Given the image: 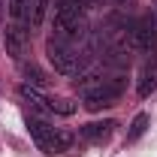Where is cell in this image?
Listing matches in <instances>:
<instances>
[{
    "label": "cell",
    "mask_w": 157,
    "mask_h": 157,
    "mask_svg": "<svg viewBox=\"0 0 157 157\" xmlns=\"http://www.w3.org/2000/svg\"><path fill=\"white\" fill-rule=\"evenodd\" d=\"M24 76H27V82H30L33 88H39V85L45 82V78H42V73H39L36 67H24Z\"/></svg>",
    "instance_id": "obj_12"
},
{
    "label": "cell",
    "mask_w": 157,
    "mask_h": 157,
    "mask_svg": "<svg viewBox=\"0 0 157 157\" xmlns=\"http://www.w3.org/2000/svg\"><path fill=\"white\" fill-rule=\"evenodd\" d=\"M27 130H30V139L36 142L39 151L45 154H63L70 145H73V133L63 130V127H52L48 121H42L36 115H27Z\"/></svg>",
    "instance_id": "obj_3"
},
{
    "label": "cell",
    "mask_w": 157,
    "mask_h": 157,
    "mask_svg": "<svg viewBox=\"0 0 157 157\" xmlns=\"http://www.w3.org/2000/svg\"><path fill=\"white\" fill-rule=\"evenodd\" d=\"M48 6H52V0H30V9H27V24H30V30H36L39 24L45 21Z\"/></svg>",
    "instance_id": "obj_9"
},
{
    "label": "cell",
    "mask_w": 157,
    "mask_h": 157,
    "mask_svg": "<svg viewBox=\"0 0 157 157\" xmlns=\"http://www.w3.org/2000/svg\"><path fill=\"white\" fill-rule=\"evenodd\" d=\"M27 9H30V0H9V24H27Z\"/></svg>",
    "instance_id": "obj_10"
},
{
    "label": "cell",
    "mask_w": 157,
    "mask_h": 157,
    "mask_svg": "<svg viewBox=\"0 0 157 157\" xmlns=\"http://www.w3.org/2000/svg\"><path fill=\"white\" fill-rule=\"evenodd\" d=\"M145 130H148V115L142 112V115L133 118V124H130V133H127V142H136V139L142 136Z\"/></svg>",
    "instance_id": "obj_11"
},
{
    "label": "cell",
    "mask_w": 157,
    "mask_h": 157,
    "mask_svg": "<svg viewBox=\"0 0 157 157\" xmlns=\"http://www.w3.org/2000/svg\"><path fill=\"white\" fill-rule=\"evenodd\" d=\"M85 3L88 0H55V33L52 39L78 45L82 27H85Z\"/></svg>",
    "instance_id": "obj_2"
},
{
    "label": "cell",
    "mask_w": 157,
    "mask_h": 157,
    "mask_svg": "<svg viewBox=\"0 0 157 157\" xmlns=\"http://www.w3.org/2000/svg\"><path fill=\"white\" fill-rule=\"evenodd\" d=\"M112 130H115V121H91V124H85L82 127V142H91V145H103V142H109L112 136Z\"/></svg>",
    "instance_id": "obj_7"
},
{
    "label": "cell",
    "mask_w": 157,
    "mask_h": 157,
    "mask_svg": "<svg viewBox=\"0 0 157 157\" xmlns=\"http://www.w3.org/2000/svg\"><path fill=\"white\" fill-rule=\"evenodd\" d=\"M78 91H82V103L85 109L91 112H100L106 106H115L121 94H124V78L115 76V78H97V76H85L82 82L76 78Z\"/></svg>",
    "instance_id": "obj_1"
},
{
    "label": "cell",
    "mask_w": 157,
    "mask_h": 157,
    "mask_svg": "<svg viewBox=\"0 0 157 157\" xmlns=\"http://www.w3.org/2000/svg\"><path fill=\"white\" fill-rule=\"evenodd\" d=\"M48 60L55 63L58 73H67V76H78L88 63L85 55H78V45L58 42V39H48Z\"/></svg>",
    "instance_id": "obj_4"
},
{
    "label": "cell",
    "mask_w": 157,
    "mask_h": 157,
    "mask_svg": "<svg viewBox=\"0 0 157 157\" xmlns=\"http://www.w3.org/2000/svg\"><path fill=\"white\" fill-rule=\"evenodd\" d=\"M6 52H9V58L21 60L24 58V52H27V42H30V27H24V24H6Z\"/></svg>",
    "instance_id": "obj_6"
},
{
    "label": "cell",
    "mask_w": 157,
    "mask_h": 157,
    "mask_svg": "<svg viewBox=\"0 0 157 157\" xmlns=\"http://www.w3.org/2000/svg\"><path fill=\"white\" fill-rule=\"evenodd\" d=\"M130 48L142 55H154L157 52V18L145 15L130 27Z\"/></svg>",
    "instance_id": "obj_5"
},
{
    "label": "cell",
    "mask_w": 157,
    "mask_h": 157,
    "mask_svg": "<svg viewBox=\"0 0 157 157\" xmlns=\"http://www.w3.org/2000/svg\"><path fill=\"white\" fill-rule=\"evenodd\" d=\"M154 88H157V52L145 60V67L139 70V85H136V91H139V97H148Z\"/></svg>",
    "instance_id": "obj_8"
}]
</instances>
